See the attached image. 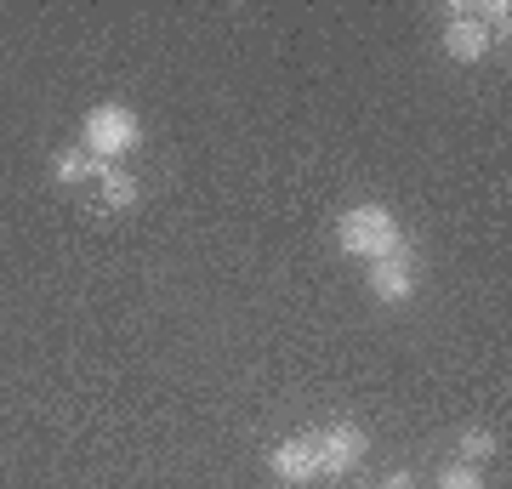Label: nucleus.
I'll list each match as a JSON object with an SVG mask.
<instances>
[{"label":"nucleus","instance_id":"obj_3","mask_svg":"<svg viewBox=\"0 0 512 489\" xmlns=\"http://www.w3.org/2000/svg\"><path fill=\"white\" fill-rule=\"evenodd\" d=\"M313 455H319V478H353L370 455V433L359 421H330L313 433Z\"/></svg>","mask_w":512,"mask_h":489},{"label":"nucleus","instance_id":"obj_7","mask_svg":"<svg viewBox=\"0 0 512 489\" xmlns=\"http://www.w3.org/2000/svg\"><path fill=\"white\" fill-rule=\"evenodd\" d=\"M97 171H103V165H97L80 143H69V148H57L52 154V177L63 182V188H74V182H97Z\"/></svg>","mask_w":512,"mask_h":489},{"label":"nucleus","instance_id":"obj_9","mask_svg":"<svg viewBox=\"0 0 512 489\" xmlns=\"http://www.w3.org/2000/svg\"><path fill=\"white\" fill-rule=\"evenodd\" d=\"M495 450H501V438H495L490 427H467V433L456 438V461H467V467H484Z\"/></svg>","mask_w":512,"mask_h":489},{"label":"nucleus","instance_id":"obj_1","mask_svg":"<svg viewBox=\"0 0 512 489\" xmlns=\"http://www.w3.org/2000/svg\"><path fill=\"white\" fill-rule=\"evenodd\" d=\"M336 245L353 256V262H382V256H416V239L404 234V222L387 211V205L365 200L348 205L336 217Z\"/></svg>","mask_w":512,"mask_h":489},{"label":"nucleus","instance_id":"obj_8","mask_svg":"<svg viewBox=\"0 0 512 489\" xmlns=\"http://www.w3.org/2000/svg\"><path fill=\"white\" fill-rule=\"evenodd\" d=\"M97 200H103V211H126V205H137V177L120 171V165H103V171H97Z\"/></svg>","mask_w":512,"mask_h":489},{"label":"nucleus","instance_id":"obj_6","mask_svg":"<svg viewBox=\"0 0 512 489\" xmlns=\"http://www.w3.org/2000/svg\"><path fill=\"white\" fill-rule=\"evenodd\" d=\"M268 467H274L279 484H291V489L313 484V478H319V455H313V438L302 433V438H285V444H274Z\"/></svg>","mask_w":512,"mask_h":489},{"label":"nucleus","instance_id":"obj_10","mask_svg":"<svg viewBox=\"0 0 512 489\" xmlns=\"http://www.w3.org/2000/svg\"><path fill=\"white\" fill-rule=\"evenodd\" d=\"M439 489H484V472L467 467V461H450V467L439 472Z\"/></svg>","mask_w":512,"mask_h":489},{"label":"nucleus","instance_id":"obj_2","mask_svg":"<svg viewBox=\"0 0 512 489\" xmlns=\"http://www.w3.org/2000/svg\"><path fill=\"white\" fill-rule=\"evenodd\" d=\"M143 143V126H137V114L126 103H97L86 120H80V148L92 154L97 165H120L126 154H137Z\"/></svg>","mask_w":512,"mask_h":489},{"label":"nucleus","instance_id":"obj_11","mask_svg":"<svg viewBox=\"0 0 512 489\" xmlns=\"http://www.w3.org/2000/svg\"><path fill=\"white\" fill-rule=\"evenodd\" d=\"M382 489H416V478H410V472H404V467H393V472H387V478H382Z\"/></svg>","mask_w":512,"mask_h":489},{"label":"nucleus","instance_id":"obj_5","mask_svg":"<svg viewBox=\"0 0 512 489\" xmlns=\"http://www.w3.org/2000/svg\"><path fill=\"white\" fill-rule=\"evenodd\" d=\"M365 285L382 308H399L416 296V256H382V262H365Z\"/></svg>","mask_w":512,"mask_h":489},{"label":"nucleus","instance_id":"obj_4","mask_svg":"<svg viewBox=\"0 0 512 489\" xmlns=\"http://www.w3.org/2000/svg\"><path fill=\"white\" fill-rule=\"evenodd\" d=\"M439 40H444V57L461 63V69H467V63H484L490 46H495V35L484 29V18H478L473 6H450V12H444V35Z\"/></svg>","mask_w":512,"mask_h":489}]
</instances>
